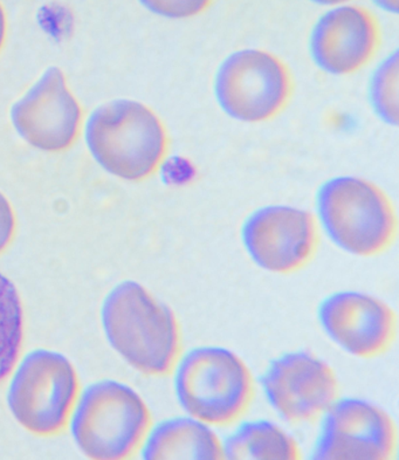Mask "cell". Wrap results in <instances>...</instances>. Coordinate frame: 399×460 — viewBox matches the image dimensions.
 Masks as SVG:
<instances>
[{"mask_svg": "<svg viewBox=\"0 0 399 460\" xmlns=\"http://www.w3.org/2000/svg\"><path fill=\"white\" fill-rule=\"evenodd\" d=\"M101 314L108 341L135 369L162 376L177 365L181 331L176 316L137 282L116 286Z\"/></svg>", "mask_w": 399, "mask_h": 460, "instance_id": "obj_1", "label": "cell"}, {"mask_svg": "<svg viewBox=\"0 0 399 460\" xmlns=\"http://www.w3.org/2000/svg\"><path fill=\"white\" fill-rule=\"evenodd\" d=\"M86 141L95 160L120 179H146L161 164L166 135L160 119L145 104L116 100L91 115Z\"/></svg>", "mask_w": 399, "mask_h": 460, "instance_id": "obj_2", "label": "cell"}, {"mask_svg": "<svg viewBox=\"0 0 399 460\" xmlns=\"http://www.w3.org/2000/svg\"><path fill=\"white\" fill-rule=\"evenodd\" d=\"M177 400L193 419L212 427L238 420L250 407L253 380L243 359L220 347H200L177 363Z\"/></svg>", "mask_w": 399, "mask_h": 460, "instance_id": "obj_3", "label": "cell"}, {"mask_svg": "<svg viewBox=\"0 0 399 460\" xmlns=\"http://www.w3.org/2000/svg\"><path fill=\"white\" fill-rule=\"evenodd\" d=\"M325 234L355 256L385 252L396 235V216L389 199L370 181L340 176L325 181L316 197Z\"/></svg>", "mask_w": 399, "mask_h": 460, "instance_id": "obj_4", "label": "cell"}, {"mask_svg": "<svg viewBox=\"0 0 399 460\" xmlns=\"http://www.w3.org/2000/svg\"><path fill=\"white\" fill-rule=\"evenodd\" d=\"M150 416L142 398L119 382L89 385L72 419L76 446L93 459H122L137 450Z\"/></svg>", "mask_w": 399, "mask_h": 460, "instance_id": "obj_5", "label": "cell"}, {"mask_svg": "<svg viewBox=\"0 0 399 460\" xmlns=\"http://www.w3.org/2000/svg\"><path fill=\"white\" fill-rule=\"evenodd\" d=\"M75 393V373L67 358L40 349L19 365L7 402L14 419L27 430L49 435L64 427Z\"/></svg>", "mask_w": 399, "mask_h": 460, "instance_id": "obj_6", "label": "cell"}, {"mask_svg": "<svg viewBox=\"0 0 399 460\" xmlns=\"http://www.w3.org/2000/svg\"><path fill=\"white\" fill-rule=\"evenodd\" d=\"M290 80L288 69L272 54L261 49L232 53L220 65L215 94L220 108L242 122H262L273 118L288 102Z\"/></svg>", "mask_w": 399, "mask_h": 460, "instance_id": "obj_7", "label": "cell"}, {"mask_svg": "<svg viewBox=\"0 0 399 460\" xmlns=\"http://www.w3.org/2000/svg\"><path fill=\"white\" fill-rule=\"evenodd\" d=\"M261 384L270 407L292 424L311 423L324 416L339 395L334 370L308 351L275 358Z\"/></svg>", "mask_w": 399, "mask_h": 460, "instance_id": "obj_8", "label": "cell"}, {"mask_svg": "<svg viewBox=\"0 0 399 460\" xmlns=\"http://www.w3.org/2000/svg\"><path fill=\"white\" fill-rule=\"evenodd\" d=\"M313 450L316 460H387L397 446L396 427L385 410L361 398H343L324 413Z\"/></svg>", "mask_w": 399, "mask_h": 460, "instance_id": "obj_9", "label": "cell"}, {"mask_svg": "<svg viewBox=\"0 0 399 460\" xmlns=\"http://www.w3.org/2000/svg\"><path fill=\"white\" fill-rule=\"evenodd\" d=\"M242 238L255 264L280 274L307 265L317 245L313 216L286 205H270L253 212L244 224Z\"/></svg>", "mask_w": 399, "mask_h": 460, "instance_id": "obj_10", "label": "cell"}, {"mask_svg": "<svg viewBox=\"0 0 399 460\" xmlns=\"http://www.w3.org/2000/svg\"><path fill=\"white\" fill-rule=\"evenodd\" d=\"M11 118L15 129L30 145L58 152L75 141L81 111L66 86L63 72L52 67L14 104Z\"/></svg>", "mask_w": 399, "mask_h": 460, "instance_id": "obj_11", "label": "cell"}, {"mask_svg": "<svg viewBox=\"0 0 399 460\" xmlns=\"http://www.w3.org/2000/svg\"><path fill=\"white\" fill-rule=\"evenodd\" d=\"M319 321L336 345L358 358L385 353L396 334L393 309L359 292H339L325 297L320 305Z\"/></svg>", "mask_w": 399, "mask_h": 460, "instance_id": "obj_12", "label": "cell"}, {"mask_svg": "<svg viewBox=\"0 0 399 460\" xmlns=\"http://www.w3.org/2000/svg\"><path fill=\"white\" fill-rule=\"evenodd\" d=\"M377 42V24L369 11L343 4L321 15L309 49L317 67L329 75H346L370 60Z\"/></svg>", "mask_w": 399, "mask_h": 460, "instance_id": "obj_13", "label": "cell"}, {"mask_svg": "<svg viewBox=\"0 0 399 460\" xmlns=\"http://www.w3.org/2000/svg\"><path fill=\"white\" fill-rule=\"evenodd\" d=\"M142 457L148 460H217L224 458L223 444L210 425L193 417L164 420L150 432Z\"/></svg>", "mask_w": 399, "mask_h": 460, "instance_id": "obj_14", "label": "cell"}, {"mask_svg": "<svg viewBox=\"0 0 399 460\" xmlns=\"http://www.w3.org/2000/svg\"><path fill=\"white\" fill-rule=\"evenodd\" d=\"M226 459L296 460L300 458L296 440L269 420H253L242 425L223 443Z\"/></svg>", "mask_w": 399, "mask_h": 460, "instance_id": "obj_15", "label": "cell"}, {"mask_svg": "<svg viewBox=\"0 0 399 460\" xmlns=\"http://www.w3.org/2000/svg\"><path fill=\"white\" fill-rule=\"evenodd\" d=\"M22 338L21 299L13 282L0 273V381L13 369Z\"/></svg>", "mask_w": 399, "mask_h": 460, "instance_id": "obj_16", "label": "cell"}, {"mask_svg": "<svg viewBox=\"0 0 399 460\" xmlns=\"http://www.w3.org/2000/svg\"><path fill=\"white\" fill-rule=\"evenodd\" d=\"M398 64V53L395 52L378 66L370 80L371 107L378 118L390 126H397L399 121Z\"/></svg>", "mask_w": 399, "mask_h": 460, "instance_id": "obj_17", "label": "cell"}, {"mask_svg": "<svg viewBox=\"0 0 399 460\" xmlns=\"http://www.w3.org/2000/svg\"><path fill=\"white\" fill-rule=\"evenodd\" d=\"M153 13L168 19H188L204 13L212 0H139Z\"/></svg>", "mask_w": 399, "mask_h": 460, "instance_id": "obj_18", "label": "cell"}, {"mask_svg": "<svg viewBox=\"0 0 399 460\" xmlns=\"http://www.w3.org/2000/svg\"><path fill=\"white\" fill-rule=\"evenodd\" d=\"M14 216L9 200L0 192V252L5 249L13 238Z\"/></svg>", "mask_w": 399, "mask_h": 460, "instance_id": "obj_19", "label": "cell"}, {"mask_svg": "<svg viewBox=\"0 0 399 460\" xmlns=\"http://www.w3.org/2000/svg\"><path fill=\"white\" fill-rule=\"evenodd\" d=\"M376 6L389 13H398V0H373Z\"/></svg>", "mask_w": 399, "mask_h": 460, "instance_id": "obj_20", "label": "cell"}, {"mask_svg": "<svg viewBox=\"0 0 399 460\" xmlns=\"http://www.w3.org/2000/svg\"><path fill=\"white\" fill-rule=\"evenodd\" d=\"M311 2L317 4V5L332 7L337 5H343V4H348L351 2V0H311Z\"/></svg>", "mask_w": 399, "mask_h": 460, "instance_id": "obj_21", "label": "cell"}, {"mask_svg": "<svg viewBox=\"0 0 399 460\" xmlns=\"http://www.w3.org/2000/svg\"><path fill=\"white\" fill-rule=\"evenodd\" d=\"M5 15H4L2 5H0V48H2L4 37H5Z\"/></svg>", "mask_w": 399, "mask_h": 460, "instance_id": "obj_22", "label": "cell"}]
</instances>
